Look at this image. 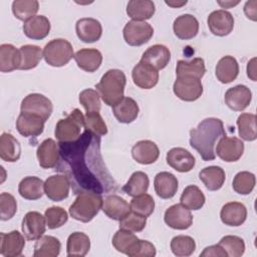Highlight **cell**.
Masks as SVG:
<instances>
[{
	"label": "cell",
	"instance_id": "6da1fadb",
	"mask_svg": "<svg viewBox=\"0 0 257 257\" xmlns=\"http://www.w3.org/2000/svg\"><path fill=\"white\" fill-rule=\"evenodd\" d=\"M59 170L65 173L76 194H101L115 189L100 155V137L88 131L74 142L59 143Z\"/></svg>",
	"mask_w": 257,
	"mask_h": 257
},
{
	"label": "cell",
	"instance_id": "7a4b0ae2",
	"mask_svg": "<svg viewBox=\"0 0 257 257\" xmlns=\"http://www.w3.org/2000/svg\"><path fill=\"white\" fill-rule=\"evenodd\" d=\"M224 136L226 132L223 121L217 117H207L190 131V146L204 161H213L216 159L215 145Z\"/></svg>",
	"mask_w": 257,
	"mask_h": 257
},
{
	"label": "cell",
	"instance_id": "3957f363",
	"mask_svg": "<svg viewBox=\"0 0 257 257\" xmlns=\"http://www.w3.org/2000/svg\"><path fill=\"white\" fill-rule=\"evenodd\" d=\"M125 83L126 77L123 71L114 68L107 70L101 76L99 82L95 84V88L102 101L106 105L113 106L124 97Z\"/></svg>",
	"mask_w": 257,
	"mask_h": 257
},
{
	"label": "cell",
	"instance_id": "277c9868",
	"mask_svg": "<svg viewBox=\"0 0 257 257\" xmlns=\"http://www.w3.org/2000/svg\"><path fill=\"white\" fill-rule=\"evenodd\" d=\"M103 199L100 194L92 192H82L78 194L74 202L69 207V215L77 221L90 222L102 208Z\"/></svg>",
	"mask_w": 257,
	"mask_h": 257
},
{
	"label": "cell",
	"instance_id": "5b68a950",
	"mask_svg": "<svg viewBox=\"0 0 257 257\" xmlns=\"http://www.w3.org/2000/svg\"><path fill=\"white\" fill-rule=\"evenodd\" d=\"M82 128H84V115L78 108H74L66 117L58 120L54 135L59 143H70L80 137Z\"/></svg>",
	"mask_w": 257,
	"mask_h": 257
},
{
	"label": "cell",
	"instance_id": "8992f818",
	"mask_svg": "<svg viewBox=\"0 0 257 257\" xmlns=\"http://www.w3.org/2000/svg\"><path fill=\"white\" fill-rule=\"evenodd\" d=\"M74 56L73 48L69 41L63 38H56L49 41L43 48L45 62L54 67L66 65Z\"/></svg>",
	"mask_w": 257,
	"mask_h": 257
},
{
	"label": "cell",
	"instance_id": "52a82bcc",
	"mask_svg": "<svg viewBox=\"0 0 257 257\" xmlns=\"http://www.w3.org/2000/svg\"><path fill=\"white\" fill-rule=\"evenodd\" d=\"M124 41L131 46H141L147 43L154 35V29L146 21H128L122 30Z\"/></svg>",
	"mask_w": 257,
	"mask_h": 257
},
{
	"label": "cell",
	"instance_id": "ba28073f",
	"mask_svg": "<svg viewBox=\"0 0 257 257\" xmlns=\"http://www.w3.org/2000/svg\"><path fill=\"white\" fill-rule=\"evenodd\" d=\"M21 112L35 114L46 121L53 110L51 100L41 93H30L21 101Z\"/></svg>",
	"mask_w": 257,
	"mask_h": 257
},
{
	"label": "cell",
	"instance_id": "9c48e42d",
	"mask_svg": "<svg viewBox=\"0 0 257 257\" xmlns=\"http://www.w3.org/2000/svg\"><path fill=\"white\" fill-rule=\"evenodd\" d=\"M173 91L177 97L184 101H195L203 93V84L201 79L193 76H177Z\"/></svg>",
	"mask_w": 257,
	"mask_h": 257
},
{
	"label": "cell",
	"instance_id": "30bf717a",
	"mask_svg": "<svg viewBox=\"0 0 257 257\" xmlns=\"http://www.w3.org/2000/svg\"><path fill=\"white\" fill-rule=\"evenodd\" d=\"M244 153V143L235 137H222L216 147L217 156L227 163L237 162Z\"/></svg>",
	"mask_w": 257,
	"mask_h": 257
},
{
	"label": "cell",
	"instance_id": "8fae6325",
	"mask_svg": "<svg viewBox=\"0 0 257 257\" xmlns=\"http://www.w3.org/2000/svg\"><path fill=\"white\" fill-rule=\"evenodd\" d=\"M165 223L176 230H186L193 224V215L191 211L181 203L169 207L164 215Z\"/></svg>",
	"mask_w": 257,
	"mask_h": 257
},
{
	"label": "cell",
	"instance_id": "7c38bea8",
	"mask_svg": "<svg viewBox=\"0 0 257 257\" xmlns=\"http://www.w3.org/2000/svg\"><path fill=\"white\" fill-rule=\"evenodd\" d=\"M46 226L45 216L41 215L39 212L30 211L25 214L22 220L21 229L27 240L34 241L43 236Z\"/></svg>",
	"mask_w": 257,
	"mask_h": 257
},
{
	"label": "cell",
	"instance_id": "4fadbf2b",
	"mask_svg": "<svg viewBox=\"0 0 257 257\" xmlns=\"http://www.w3.org/2000/svg\"><path fill=\"white\" fill-rule=\"evenodd\" d=\"M70 182L66 175H53L44 182V193L53 202H60L69 195Z\"/></svg>",
	"mask_w": 257,
	"mask_h": 257
},
{
	"label": "cell",
	"instance_id": "5bb4252c",
	"mask_svg": "<svg viewBox=\"0 0 257 257\" xmlns=\"http://www.w3.org/2000/svg\"><path fill=\"white\" fill-rule=\"evenodd\" d=\"M210 31L216 36H226L234 28V17L226 10L219 9L211 12L207 19Z\"/></svg>",
	"mask_w": 257,
	"mask_h": 257
},
{
	"label": "cell",
	"instance_id": "9a60e30c",
	"mask_svg": "<svg viewBox=\"0 0 257 257\" xmlns=\"http://www.w3.org/2000/svg\"><path fill=\"white\" fill-rule=\"evenodd\" d=\"M252 99L251 90L243 84L230 87L224 96L227 106L234 111H241L247 108Z\"/></svg>",
	"mask_w": 257,
	"mask_h": 257
},
{
	"label": "cell",
	"instance_id": "2e32d148",
	"mask_svg": "<svg viewBox=\"0 0 257 257\" xmlns=\"http://www.w3.org/2000/svg\"><path fill=\"white\" fill-rule=\"evenodd\" d=\"M134 83L143 89H151L157 85L159 81V71L152 65L140 61L132 71Z\"/></svg>",
	"mask_w": 257,
	"mask_h": 257
},
{
	"label": "cell",
	"instance_id": "e0dca14e",
	"mask_svg": "<svg viewBox=\"0 0 257 257\" xmlns=\"http://www.w3.org/2000/svg\"><path fill=\"white\" fill-rule=\"evenodd\" d=\"M75 32L82 42L92 43L100 39L102 26L98 20L91 17H84L76 21Z\"/></svg>",
	"mask_w": 257,
	"mask_h": 257
},
{
	"label": "cell",
	"instance_id": "ac0fdd59",
	"mask_svg": "<svg viewBox=\"0 0 257 257\" xmlns=\"http://www.w3.org/2000/svg\"><path fill=\"white\" fill-rule=\"evenodd\" d=\"M25 246L24 236L18 231L0 233V254L4 257H18Z\"/></svg>",
	"mask_w": 257,
	"mask_h": 257
},
{
	"label": "cell",
	"instance_id": "d6986e66",
	"mask_svg": "<svg viewBox=\"0 0 257 257\" xmlns=\"http://www.w3.org/2000/svg\"><path fill=\"white\" fill-rule=\"evenodd\" d=\"M168 165L180 173L190 172L196 164L195 157L184 148H173L167 153Z\"/></svg>",
	"mask_w": 257,
	"mask_h": 257
},
{
	"label": "cell",
	"instance_id": "ffe728a7",
	"mask_svg": "<svg viewBox=\"0 0 257 257\" xmlns=\"http://www.w3.org/2000/svg\"><path fill=\"white\" fill-rule=\"evenodd\" d=\"M36 156L42 169L54 168L59 161V146L52 139L44 140L37 148Z\"/></svg>",
	"mask_w": 257,
	"mask_h": 257
},
{
	"label": "cell",
	"instance_id": "44dd1931",
	"mask_svg": "<svg viewBox=\"0 0 257 257\" xmlns=\"http://www.w3.org/2000/svg\"><path fill=\"white\" fill-rule=\"evenodd\" d=\"M44 123L45 121L35 114L20 112L16 120V128L23 137H37L43 133Z\"/></svg>",
	"mask_w": 257,
	"mask_h": 257
},
{
	"label": "cell",
	"instance_id": "7402d4cb",
	"mask_svg": "<svg viewBox=\"0 0 257 257\" xmlns=\"http://www.w3.org/2000/svg\"><path fill=\"white\" fill-rule=\"evenodd\" d=\"M132 156L136 162L142 165L154 164L159 156L160 150L156 143L150 140H144L136 143L132 148Z\"/></svg>",
	"mask_w": 257,
	"mask_h": 257
},
{
	"label": "cell",
	"instance_id": "603a6c76",
	"mask_svg": "<svg viewBox=\"0 0 257 257\" xmlns=\"http://www.w3.org/2000/svg\"><path fill=\"white\" fill-rule=\"evenodd\" d=\"M221 221L231 227L241 226L247 218V209L239 202H229L225 204L220 212Z\"/></svg>",
	"mask_w": 257,
	"mask_h": 257
},
{
	"label": "cell",
	"instance_id": "cb8c5ba5",
	"mask_svg": "<svg viewBox=\"0 0 257 257\" xmlns=\"http://www.w3.org/2000/svg\"><path fill=\"white\" fill-rule=\"evenodd\" d=\"M141 60L152 65L159 71L169 64L171 60V51L163 44H155L150 46L143 53Z\"/></svg>",
	"mask_w": 257,
	"mask_h": 257
},
{
	"label": "cell",
	"instance_id": "d4e9b609",
	"mask_svg": "<svg viewBox=\"0 0 257 257\" xmlns=\"http://www.w3.org/2000/svg\"><path fill=\"white\" fill-rule=\"evenodd\" d=\"M175 35L182 40L194 38L199 32V22L192 14H183L178 16L173 23Z\"/></svg>",
	"mask_w": 257,
	"mask_h": 257
},
{
	"label": "cell",
	"instance_id": "484cf974",
	"mask_svg": "<svg viewBox=\"0 0 257 257\" xmlns=\"http://www.w3.org/2000/svg\"><path fill=\"white\" fill-rule=\"evenodd\" d=\"M50 21L44 15H35L23 24L24 34L33 40H41L45 38L50 31Z\"/></svg>",
	"mask_w": 257,
	"mask_h": 257
},
{
	"label": "cell",
	"instance_id": "4316f807",
	"mask_svg": "<svg viewBox=\"0 0 257 257\" xmlns=\"http://www.w3.org/2000/svg\"><path fill=\"white\" fill-rule=\"evenodd\" d=\"M73 58L77 66L86 72H94L102 62V55L95 48H82L74 53Z\"/></svg>",
	"mask_w": 257,
	"mask_h": 257
},
{
	"label": "cell",
	"instance_id": "83f0119b",
	"mask_svg": "<svg viewBox=\"0 0 257 257\" xmlns=\"http://www.w3.org/2000/svg\"><path fill=\"white\" fill-rule=\"evenodd\" d=\"M101 210L109 219L119 221L131 212V207L123 198L112 194L103 200Z\"/></svg>",
	"mask_w": 257,
	"mask_h": 257
},
{
	"label": "cell",
	"instance_id": "f1b7e54d",
	"mask_svg": "<svg viewBox=\"0 0 257 257\" xmlns=\"http://www.w3.org/2000/svg\"><path fill=\"white\" fill-rule=\"evenodd\" d=\"M178 179L172 173H158L154 180L155 192L162 199H171L178 191Z\"/></svg>",
	"mask_w": 257,
	"mask_h": 257
},
{
	"label": "cell",
	"instance_id": "f546056e",
	"mask_svg": "<svg viewBox=\"0 0 257 257\" xmlns=\"http://www.w3.org/2000/svg\"><path fill=\"white\" fill-rule=\"evenodd\" d=\"M215 74L217 79L222 83L234 81L239 74V64L236 58L231 55L223 56L216 65Z\"/></svg>",
	"mask_w": 257,
	"mask_h": 257
},
{
	"label": "cell",
	"instance_id": "4dcf8cb0",
	"mask_svg": "<svg viewBox=\"0 0 257 257\" xmlns=\"http://www.w3.org/2000/svg\"><path fill=\"white\" fill-rule=\"evenodd\" d=\"M139 105L135 99L124 96L119 102L112 106V112L115 118L121 123H131L139 115Z\"/></svg>",
	"mask_w": 257,
	"mask_h": 257
},
{
	"label": "cell",
	"instance_id": "1f68e13d",
	"mask_svg": "<svg viewBox=\"0 0 257 257\" xmlns=\"http://www.w3.org/2000/svg\"><path fill=\"white\" fill-rule=\"evenodd\" d=\"M18 193L26 200H38L44 193V182L38 177H25L18 185Z\"/></svg>",
	"mask_w": 257,
	"mask_h": 257
},
{
	"label": "cell",
	"instance_id": "d6a6232c",
	"mask_svg": "<svg viewBox=\"0 0 257 257\" xmlns=\"http://www.w3.org/2000/svg\"><path fill=\"white\" fill-rule=\"evenodd\" d=\"M199 178L209 191H217L223 187L226 175L221 167L209 166L201 170Z\"/></svg>",
	"mask_w": 257,
	"mask_h": 257
},
{
	"label": "cell",
	"instance_id": "836d02e7",
	"mask_svg": "<svg viewBox=\"0 0 257 257\" xmlns=\"http://www.w3.org/2000/svg\"><path fill=\"white\" fill-rule=\"evenodd\" d=\"M155 3L151 0H132L126 5V14L137 21H145L155 14Z\"/></svg>",
	"mask_w": 257,
	"mask_h": 257
},
{
	"label": "cell",
	"instance_id": "e575fe53",
	"mask_svg": "<svg viewBox=\"0 0 257 257\" xmlns=\"http://www.w3.org/2000/svg\"><path fill=\"white\" fill-rule=\"evenodd\" d=\"M21 155L19 142L8 133H3L0 137V158L9 163L17 162Z\"/></svg>",
	"mask_w": 257,
	"mask_h": 257
},
{
	"label": "cell",
	"instance_id": "d590c367",
	"mask_svg": "<svg viewBox=\"0 0 257 257\" xmlns=\"http://www.w3.org/2000/svg\"><path fill=\"white\" fill-rule=\"evenodd\" d=\"M20 65V53L12 44L0 45V71L11 72L15 69H19Z\"/></svg>",
	"mask_w": 257,
	"mask_h": 257
},
{
	"label": "cell",
	"instance_id": "8d00e7d4",
	"mask_svg": "<svg viewBox=\"0 0 257 257\" xmlns=\"http://www.w3.org/2000/svg\"><path fill=\"white\" fill-rule=\"evenodd\" d=\"M90 248L89 237L82 232L71 233L66 242L67 256H85Z\"/></svg>",
	"mask_w": 257,
	"mask_h": 257
},
{
	"label": "cell",
	"instance_id": "74e56055",
	"mask_svg": "<svg viewBox=\"0 0 257 257\" xmlns=\"http://www.w3.org/2000/svg\"><path fill=\"white\" fill-rule=\"evenodd\" d=\"M61 249L60 241L53 236L45 235L37 239L34 245V257H56Z\"/></svg>",
	"mask_w": 257,
	"mask_h": 257
},
{
	"label": "cell",
	"instance_id": "f35d334b",
	"mask_svg": "<svg viewBox=\"0 0 257 257\" xmlns=\"http://www.w3.org/2000/svg\"><path fill=\"white\" fill-rule=\"evenodd\" d=\"M20 53V70H29L38 65L43 57V51L37 45L26 44L19 48Z\"/></svg>",
	"mask_w": 257,
	"mask_h": 257
},
{
	"label": "cell",
	"instance_id": "ab89813d",
	"mask_svg": "<svg viewBox=\"0 0 257 257\" xmlns=\"http://www.w3.org/2000/svg\"><path fill=\"white\" fill-rule=\"evenodd\" d=\"M206 72L205 61L203 58L196 57L190 61L179 60L177 62V76H193L201 79Z\"/></svg>",
	"mask_w": 257,
	"mask_h": 257
},
{
	"label": "cell",
	"instance_id": "60d3db41",
	"mask_svg": "<svg viewBox=\"0 0 257 257\" xmlns=\"http://www.w3.org/2000/svg\"><path fill=\"white\" fill-rule=\"evenodd\" d=\"M149 185L150 180L148 175L142 171H137L132 174L128 181L122 187V191L131 197H137L147 193Z\"/></svg>",
	"mask_w": 257,
	"mask_h": 257
},
{
	"label": "cell",
	"instance_id": "b9f144b4",
	"mask_svg": "<svg viewBox=\"0 0 257 257\" xmlns=\"http://www.w3.org/2000/svg\"><path fill=\"white\" fill-rule=\"evenodd\" d=\"M237 126L239 137L246 142H253L257 138L256 115L253 113L244 112L237 118Z\"/></svg>",
	"mask_w": 257,
	"mask_h": 257
},
{
	"label": "cell",
	"instance_id": "7bdbcfd3",
	"mask_svg": "<svg viewBox=\"0 0 257 257\" xmlns=\"http://www.w3.org/2000/svg\"><path fill=\"white\" fill-rule=\"evenodd\" d=\"M206 198L203 192L195 185L186 187L181 195L180 203L189 210H200L205 204Z\"/></svg>",
	"mask_w": 257,
	"mask_h": 257
},
{
	"label": "cell",
	"instance_id": "ee69618b",
	"mask_svg": "<svg viewBox=\"0 0 257 257\" xmlns=\"http://www.w3.org/2000/svg\"><path fill=\"white\" fill-rule=\"evenodd\" d=\"M39 9V3L36 0H15L12 2V13L21 20L27 21L35 16Z\"/></svg>",
	"mask_w": 257,
	"mask_h": 257
},
{
	"label": "cell",
	"instance_id": "f6af8a7d",
	"mask_svg": "<svg viewBox=\"0 0 257 257\" xmlns=\"http://www.w3.org/2000/svg\"><path fill=\"white\" fill-rule=\"evenodd\" d=\"M171 250L178 257H187L196 250L195 240L186 235H178L171 240Z\"/></svg>",
	"mask_w": 257,
	"mask_h": 257
},
{
	"label": "cell",
	"instance_id": "bcb514c9",
	"mask_svg": "<svg viewBox=\"0 0 257 257\" xmlns=\"http://www.w3.org/2000/svg\"><path fill=\"white\" fill-rule=\"evenodd\" d=\"M255 184L256 179L254 174L247 171H243L235 175L232 187L233 190L240 195H249L253 191Z\"/></svg>",
	"mask_w": 257,
	"mask_h": 257
},
{
	"label": "cell",
	"instance_id": "7dc6e473",
	"mask_svg": "<svg viewBox=\"0 0 257 257\" xmlns=\"http://www.w3.org/2000/svg\"><path fill=\"white\" fill-rule=\"evenodd\" d=\"M130 207L131 211L139 215L149 217L155 210V200L151 195L145 193L143 195L133 197V200L130 203Z\"/></svg>",
	"mask_w": 257,
	"mask_h": 257
},
{
	"label": "cell",
	"instance_id": "c3c4849f",
	"mask_svg": "<svg viewBox=\"0 0 257 257\" xmlns=\"http://www.w3.org/2000/svg\"><path fill=\"white\" fill-rule=\"evenodd\" d=\"M230 257H240L245 252V242L235 235L224 236L218 243Z\"/></svg>",
	"mask_w": 257,
	"mask_h": 257
},
{
	"label": "cell",
	"instance_id": "681fc988",
	"mask_svg": "<svg viewBox=\"0 0 257 257\" xmlns=\"http://www.w3.org/2000/svg\"><path fill=\"white\" fill-rule=\"evenodd\" d=\"M138 240L139 238L134 234V232L119 228V230L113 235L111 242L118 252L126 254Z\"/></svg>",
	"mask_w": 257,
	"mask_h": 257
},
{
	"label": "cell",
	"instance_id": "f907efd6",
	"mask_svg": "<svg viewBox=\"0 0 257 257\" xmlns=\"http://www.w3.org/2000/svg\"><path fill=\"white\" fill-rule=\"evenodd\" d=\"M84 130L95 136L101 137L107 134V126L99 114V111L86 112L84 115Z\"/></svg>",
	"mask_w": 257,
	"mask_h": 257
},
{
	"label": "cell",
	"instance_id": "816d5d0a",
	"mask_svg": "<svg viewBox=\"0 0 257 257\" xmlns=\"http://www.w3.org/2000/svg\"><path fill=\"white\" fill-rule=\"evenodd\" d=\"M46 225L49 229H57L62 227L68 220L67 212L61 207H50L44 213Z\"/></svg>",
	"mask_w": 257,
	"mask_h": 257
},
{
	"label": "cell",
	"instance_id": "f5cc1de1",
	"mask_svg": "<svg viewBox=\"0 0 257 257\" xmlns=\"http://www.w3.org/2000/svg\"><path fill=\"white\" fill-rule=\"evenodd\" d=\"M79 102L84 107L86 112L99 111L101 107L100 95L97 90L86 88L79 93Z\"/></svg>",
	"mask_w": 257,
	"mask_h": 257
},
{
	"label": "cell",
	"instance_id": "db71d44e",
	"mask_svg": "<svg viewBox=\"0 0 257 257\" xmlns=\"http://www.w3.org/2000/svg\"><path fill=\"white\" fill-rule=\"evenodd\" d=\"M146 225H147V217L139 215L133 211H131L122 219L119 220L120 229L128 230L134 233L143 231Z\"/></svg>",
	"mask_w": 257,
	"mask_h": 257
},
{
	"label": "cell",
	"instance_id": "11a10c76",
	"mask_svg": "<svg viewBox=\"0 0 257 257\" xmlns=\"http://www.w3.org/2000/svg\"><path fill=\"white\" fill-rule=\"evenodd\" d=\"M17 212V202L9 193L0 195V219L2 221L10 220Z\"/></svg>",
	"mask_w": 257,
	"mask_h": 257
},
{
	"label": "cell",
	"instance_id": "9f6ffc18",
	"mask_svg": "<svg viewBox=\"0 0 257 257\" xmlns=\"http://www.w3.org/2000/svg\"><path fill=\"white\" fill-rule=\"evenodd\" d=\"M156 253V247L153 243L139 239L125 255L130 257H154Z\"/></svg>",
	"mask_w": 257,
	"mask_h": 257
},
{
	"label": "cell",
	"instance_id": "6f0895ef",
	"mask_svg": "<svg viewBox=\"0 0 257 257\" xmlns=\"http://www.w3.org/2000/svg\"><path fill=\"white\" fill-rule=\"evenodd\" d=\"M201 257H226L227 253L225 252V250L219 245H211L206 247L203 252L200 254Z\"/></svg>",
	"mask_w": 257,
	"mask_h": 257
},
{
	"label": "cell",
	"instance_id": "680465c9",
	"mask_svg": "<svg viewBox=\"0 0 257 257\" xmlns=\"http://www.w3.org/2000/svg\"><path fill=\"white\" fill-rule=\"evenodd\" d=\"M257 2L255 0H252V1H247L245 3V6H244V12H245V15L247 16V18L253 20V21H256L257 20Z\"/></svg>",
	"mask_w": 257,
	"mask_h": 257
},
{
	"label": "cell",
	"instance_id": "91938a15",
	"mask_svg": "<svg viewBox=\"0 0 257 257\" xmlns=\"http://www.w3.org/2000/svg\"><path fill=\"white\" fill-rule=\"evenodd\" d=\"M247 75L253 81H256V58L253 57L247 64Z\"/></svg>",
	"mask_w": 257,
	"mask_h": 257
},
{
	"label": "cell",
	"instance_id": "94428289",
	"mask_svg": "<svg viewBox=\"0 0 257 257\" xmlns=\"http://www.w3.org/2000/svg\"><path fill=\"white\" fill-rule=\"evenodd\" d=\"M218 4L222 7V8H231L237 4H239V1H218Z\"/></svg>",
	"mask_w": 257,
	"mask_h": 257
},
{
	"label": "cell",
	"instance_id": "6125c7cd",
	"mask_svg": "<svg viewBox=\"0 0 257 257\" xmlns=\"http://www.w3.org/2000/svg\"><path fill=\"white\" fill-rule=\"evenodd\" d=\"M167 5L173 7V8H178L181 6H184L187 4V1H182V2H176V1H166L165 2Z\"/></svg>",
	"mask_w": 257,
	"mask_h": 257
}]
</instances>
